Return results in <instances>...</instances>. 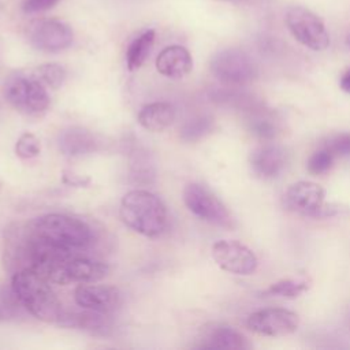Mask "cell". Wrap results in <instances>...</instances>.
<instances>
[{
  "label": "cell",
  "mask_w": 350,
  "mask_h": 350,
  "mask_svg": "<svg viewBox=\"0 0 350 350\" xmlns=\"http://www.w3.org/2000/svg\"><path fill=\"white\" fill-rule=\"evenodd\" d=\"M346 45H347V48L350 51V27H349V30L346 33Z\"/></svg>",
  "instance_id": "cell-32"
},
{
  "label": "cell",
  "mask_w": 350,
  "mask_h": 350,
  "mask_svg": "<svg viewBox=\"0 0 350 350\" xmlns=\"http://www.w3.org/2000/svg\"><path fill=\"white\" fill-rule=\"evenodd\" d=\"M335 160H336V157L331 152H328L325 148L320 146L317 150H314L309 156V159L306 161V168L313 175H323L334 167Z\"/></svg>",
  "instance_id": "cell-26"
},
{
  "label": "cell",
  "mask_w": 350,
  "mask_h": 350,
  "mask_svg": "<svg viewBox=\"0 0 350 350\" xmlns=\"http://www.w3.org/2000/svg\"><path fill=\"white\" fill-rule=\"evenodd\" d=\"M109 272L108 264L88 257H71L64 265V284L68 283H96Z\"/></svg>",
  "instance_id": "cell-16"
},
{
  "label": "cell",
  "mask_w": 350,
  "mask_h": 350,
  "mask_svg": "<svg viewBox=\"0 0 350 350\" xmlns=\"http://www.w3.org/2000/svg\"><path fill=\"white\" fill-rule=\"evenodd\" d=\"M60 0H23L22 11L26 14H38L55 7Z\"/></svg>",
  "instance_id": "cell-29"
},
{
  "label": "cell",
  "mask_w": 350,
  "mask_h": 350,
  "mask_svg": "<svg viewBox=\"0 0 350 350\" xmlns=\"http://www.w3.org/2000/svg\"><path fill=\"white\" fill-rule=\"evenodd\" d=\"M11 287L19 302L36 319L59 324L64 310L49 286V282L31 269H19L12 273Z\"/></svg>",
  "instance_id": "cell-1"
},
{
  "label": "cell",
  "mask_w": 350,
  "mask_h": 350,
  "mask_svg": "<svg viewBox=\"0 0 350 350\" xmlns=\"http://www.w3.org/2000/svg\"><path fill=\"white\" fill-rule=\"evenodd\" d=\"M287 152L278 144H262L257 146L249 156L252 172L262 179L271 180L278 178L287 165Z\"/></svg>",
  "instance_id": "cell-13"
},
{
  "label": "cell",
  "mask_w": 350,
  "mask_h": 350,
  "mask_svg": "<svg viewBox=\"0 0 350 350\" xmlns=\"http://www.w3.org/2000/svg\"><path fill=\"white\" fill-rule=\"evenodd\" d=\"M27 227L38 238L72 253L90 245L93 238L92 228L86 221L63 213H48L36 217Z\"/></svg>",
  "instance_id": "cell-3"
},
{
  "label": "cell",
  "mask_w": 350,
  "mask_h": 350,
  "mask_svg": "<svg viewBox=\"0 0 350 350\" xmlns=\"http://www.w3.org/2000/svg\"><path fill=\"white\" fill-rule=\"evenodd\" d=\"M157 71L171 79L186 77L193 68L190 52L182 45H171L164 48L156 57Z\"/></svg>",
  "instance_id": "cell-17"
},
{
  "label": "cell",
  "mask_w": 350,
  "mask_h": 350,
  "mask_svg": "<svg viewBox=\"0 0 350 350\" xmlns=\"http://www.w3.org/2000/svg\"><path fill=\"white\" fill-rule=\"evenodd\" d=\"M339 88H340L343 92L350 93V67H347V68L342 72V75H340V78H339Z\"/></svg>",
  "instance_id": "cell-31"
},
{
  "label": "cell",
  "mask_w": 350,
  "mask_h": 350,
  "mask_svg": "<svg viewBox=\"0 0 350 350\" xmlns=\"http://www.w3.org/2000/svg\"><path fill=\"white\" fill-rule=\"evenodd\" d=\"M284 22L291 36L305 48L320 52L329 46V34L324 22L310 10L293 5L286 11Z\"/></svg>",
  "instance_id": "cell-6"
},
{
  "label": "cell",
  "mask_w": 350,
  "mask_h": 350,
  "mask_svg": "<svg viewBox=\"0 0 350 350\" xmlns=\"http://www.w3.org/2000/svg\"><path fill=\"white\" fill-rule=\"evenodd\" d=\"M36 78H38L46 88L59 89L66 79V70L57 63H45L36 67L33 71Z\"/></svg>",
  "instance_id": "cell-24"
},
{
  "label": "cell",
  "mask_w": 350,
  "mask_h": 350,
  "mask_svg": "<svg viewBox=\"0 0 350 350\" xmlns=\"http://www.w3.org/2000/svg\"><path fill=\"white\" fill-rule=\"evenodd\" d=\"M25 308L19 302L18 297L12 291V287H0V321H8L16 319Z\"/></svg>",
  "instance_id": "cell-25"
},
{
  "label": "cell",
  "mask_w": 350,
  "mask_h": 350,
  "mask_svg": "<svg viewBox=\"0 0 350 350\" xmlns=\"http://www.w3.org/2000/svg\"><path fill=\"white\" fill-rule=\"evenodd\" d=\"M59 325L77 328L93 335H108L112 329V323L109 319V313H101L94 310H88L82 313H67L64 312Z\"/></svg>",
  "instance_id": "cell-19"
},
{
  "label": "cell",
  "mask_w": 350,
  "mask_h": 350,
  "mask_svg": "<svg viewBox=\"0 0 350 350\" xmlns=\"http://www.w3.org/2000/svg\"><path fill=\"white\" fill-rule=\"evenodd\" d=\"M212 258L226 272L249 276L256 272L258 261L254 252L234 239H221L212 245Z\"/></svg>",
  "instance_id": "cell-9"
},
{
  "label": "cell",
  "mask_w": 350,
  "mask_h": 350,
  "mask_svg": "<svg viewBox=\"0 0 350 350\" xmlns=\"http://www.w3.org/2000/svg\"><path fill=\"white\" fill-rule=\"evenodd\" d=\"M247 328L261 336H286L299 327V316L288 309L268 308L250 313L246 319Z\"/></svg>",
  "instance_id": "cell-10"
},
{
  "label": "cell",
  "mask_w": 350,
  "mask_h": 350,
  "mask_svg": "<svg viewBox=\"0 0 350 350\" xmlns=\"http://www.w3.org/2000/svg\"><path fill=\"white\" fill-rule=\"evenodd\" d=\"M198 347L243 350L249 349L250 343L247 342L246 336L234 327L221 323H211L202 327Z\"/></svg>",
  "instance_id": "cell-14"
},
{
  "label": "cell",
  "mask_w": 350,
  "mask_h": 350,
  "mask_svg": "<svg viewBox=\"0 0 350 350\" xmlns=\"http://www.w3.org/2000/svg\"><path fill=\"white\" fill-rule=\"evenodd\" d=\"M40 150H41L40 139L31 133H23L15 144V153L18 157L23 160L38 156Z\"/></svg>",
  "instance_id": "cell-28"
},
{
  "label": "cell",
  "mask_w": 350,
  "mask_h": 350,
  "mask_svg": "<svg viewBox=\"0 0 350 350\" xmlns=\"http://www.w3.org/2000/svg\"><path fill=\"white\" fill-rule=\"evenodd\" d=\"M72 38L71 27L55 19L38 21L29 30L30 44L44 52H60L72 44Z\"/></svg>",
  "instance_id": "cell-11"
},
{
  "label": "cell",
  "mask_w": 350,
  "mask_h": 350,
  "mask_svg": "<svg viewBox=\"0 0 350 350\" xmlns=\"http://www.w3.org/2000/svg\"><path fill=\"white\" fill-rule=\"evenodd\" d=\"M183 202L201 220L221 228H232L235 220L221 200L200 183H189L183 189Z\"/></svg>",
  "instance_id": "cell-7"
},
{
  "label": "cell",
  "mask_w": 350,
  "mask_h": 350,
  "mask_svg": "<svg viewBox=\"0 0 350 350\" xmlns=\"http://www.w3.org/2000/svg\"><path fill=\"white\" fill-rule=\"evenodd\" d=\"M100 141L88 129L71 126L63 130L59 135V148L66 156L79 157L93 153L98 149Z\"/></svg>",
  "instance_id": "cell-18"
},
{
  "label": "cell",
  "mask_w": 350,
  "mask_h": 350,
  "mask_svg": "<svg viewBox=\"0 0 350 350\" xmlns=\"http://www.w3.org/2000/svg\"><path fill=\"white\" fill-rule=\"evenodd\" d=\"M283 205L287 211L305 216L321 217L329 216V206L325 204V190L309 180H299L287 187L283 194Z\"/></svg>",
  "instance_id": "cell-8"
},
{
  "label": "cell",
  "mask_w": 350,
  "mask_h": 350,
  "mask_svg": "<svg viewBox=\"0 0 350 350\" xmlns=\"http://www.w3.org/2000/svg\"><path fill=\"white\" fill-rule=\"evenodd\" d=\"M123 223L133 231L156 238L164 232L168 213L164 202L148 190H130L120 201L119 209Z\"/></svg>",
  "instance_id": "cell-2"
},
{
  "label": "cell",
  "mask_w": 350,
  "mask_h": 350,
  "mask_svg": "<svg viewBox=\"0 0 350 350\" xmlns=\"http://www.w3.org/2000/svg\"><path fill=\"white\" fill-rule=\"evenodd\" d=\"M63 183L74 187H86L90 185V178L89 176H81L77 174H72L70 171L63 172Z\"/></svg>",
  "instance_id": "cell-30"
},
{
  "label": "cell",
  "mask_w": 350,
  "mask_h": 350,
  "mask_svg": "<svg viewBox=\"0 0 350 350\" xmlns=\"http://www.w3.org/2000/svg\"><path fill=\"white\" fill-rule=\"evenodd\" d=\"M310 287V280L308 278H286L269 284L261 294L264 297H279V298H297Z\"/></svg>",
  "instance_id": "cell-22"
},
{
  "label": "cell",
  "mask_w": 350,
  "mask_h": 350,
  "mask_svg": "<svg viewBox=\"0 0 350 350\" xmlns=\"http://www.w3.org/2000/svg\"><path fill=\"white\" fill-rule=\"evenodd\" d=\"M154 36V30L150 29L144 31L130 42L126 51V63L130 71L139 68L145 63L153 48Z\"/></svg>",
  "instance_id": "cell-21"
},
{
  "label": "cell",
  "mask_w": 350,
  "mask_h": 350,
  "mask_svg": "<svg viewBox=\"0 0 350 350\" xmlns=\"http://www.w3.org/2000/svg\"><path fill=\"white\" fill-rule=\"evenodd\" d=\"M211 72L221 83L230 88H241L256 81L260 70L247 52L238 48H227L212 57Z\"/></svg>",
  "instance_id": "cell-5"
},
{
  "label": "cell",
  "mask_w": 350,
  "mask_h": 350,
  "mask_svg": "<svg viewBox=\"0 0 350 350\" xmlns=\"http://www.w3.org/2000/svg\"><path fill=\"white\" fill-rule=\"evenodd\" d=\"M213 129H215L213 118L208 115H200L183 124V127L180 129V138L187 142H194L211 134Z\"/></svg>",
  "instance_id": "cell-23"
},
{
  "label": "cell",
  "mask_w": 350,
  "mask_h": 350,
  "mask_svg": "<svg viewBox=\"0 0 350 350\" xmlns=\"http://www.w3.org/2000/svg\"><path fill=\"white\" fill-rule=\"evenodd\" d=\"M245 119L247 130L262 141H272L282 130L278 113L260 101H256L245 109Z\"/></svg>",
  "instance_id": "cell-15"
},
{
  "label": "cell",
  "mask_w": 350,
  "mask_h": 350,
  "mask_svg": "<svg viewBox=\"0 0 350 350\" xmlns=\"http://www.w3.org/2000/svg\"><path fill=\"white\" fill-rule=\"evenodd\" d=\"M175 107L167 101H154L145 104L138 112V123L148 131L160 133L170 127L175 120Z\"/></svg>",
  "instance_id": "cell-20"
},
{
  "label": "cell",
  "mask_w": 350,
  "mask_h": 350,
  "mask_svg": "<svg viewBox=\"0 0 350 350\" xmlns=\"http://www.w3.org/2000/svg\"><path fill=\"white\" fill-rule=\"evenodd\" d=\"M5 100L21 113L27 116L44 115L51 104L48 88L33 72H18L4 83Z\"/></svg>",
  "instance_id": "cell-4"
},
{
  "label": "cell",
  "mask_w": 350,
  "mask_h": 350,
  "mask_svg": "<svg viewBox=\"0 0 350 350\" xmlns=\"http://www.w3.org/2000/svg\"><path fill=\"white\" fill-rule=\"evenodd\" d=\"M320 146L331 152L336 159L350 156V133H338L328 135Z\"/></svg>",
  "instance_id": "cell-27"
},
{
  "label": "cell",
  "mask_w": 350,
  "mask_h": 350,
  "mask_svg": "<svg viewBox=\"0 0 350 350\" xmlns=\"http://www.w3.org/2000/svg\"><path fill=\"white\" fill-rule=\"evenodd\" d=\"M74 299L83 309L112 313L120 305L122 294L115 286L81 283L74 290Z\"/></svg>",
  "instance_id": "cell-12"
}]
</instances>
